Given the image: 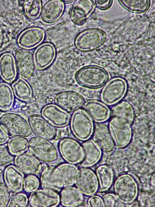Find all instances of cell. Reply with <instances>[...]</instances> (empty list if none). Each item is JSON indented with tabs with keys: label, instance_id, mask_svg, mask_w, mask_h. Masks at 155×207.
<instances>
[{
	"label": "cell",
	"instance_id": "obj_1",
	"mask_svg": "<svg viewBox=\"0 0 155 207\" xmlns=\"http://www.w3.org/2000/svg\"><path fill=\"white\" fill-rule=\"evenodd\" d=\"M109 76L104 69L94 65L83 67L76 72L75 80L81 86L91 89L100 88L108 81Z\"/></svg>",
	"mask_w": 155,
	"mask_h": 207
},
{
	"label": "cell",
	"instance_id": "obj_2",
	"mask_svg": "<svg viewBox=\"0 0 155 207\" xmlns=\"http://www.w3.org/2000/svg\"><path fill=\"white\" fill-rule=\"evenodd\" d=\"M0 125L12 137H27L32 132L28 121L18 114L7 113L0 117Z\"/></svg>",
	"mask_w": 155,
	"mask_h": 207
},
{
	"label": "cell",
	"instance_id": "obj_3",
	"mask_svg": "<svg viewBox=\"0 0 155 207\" xmlns=\"http://www.w3.org/2000/svg\"><path fill=\"white\" fill-rule=\"evenodd\" d=\"M69 124L72 133L80 141L88 140L92 135L93 122L82 108L73 113Z\"/></svg>",
	"mask_w": 155,
	"mask_h": 207
},
{
	"label": "cell",
	"instance_id": "obj_4",
	"mask_svg": "<svg viewBox=\"0 0 155 207\" xmlns=\"http://www.w3.org/2000/svg\"><path fill=\"white\" fill-rule=\"evenodd\" d=\"M115 194L123 204L132 203L136 198L138 188L136 182L131 175L124 174L119 175L114 184Z\"/></svg>",
	"mask_w": 155,
	"mask_h": 207
},
{
	"label": "cell",
	"instance_id": "obj_5",
	"mask_svg": "<svg viewBox=\"0 0 155 207\" xmlns=\"http://www.w3.org/2000/svg\"><path fill=\"white\" fill-rule=\"evenodd\" d=\"M29 152L40 161L50 163L55 161L58 157L56 149L49 140L34 137L29 141Z\"/></svg>",
	"mask_w": 155,
	"mask_h": 207
},
{
	"label": "cell",
	"instance_id": "obj_6",
	"mask_svg": "<svg viewBox=\"0 0 155 207\" xmlns=\"http://www.w3.org/2000/svg\"><path fill=\"white\" fill-rule=\"evenodd\" d=\"M59 153L67 163L72 164L80 163L83 160L85 153L82 145L75 139L64 137L58 143Z\"/></svg>",
	"mask_w": 155,
	"mask_h": 207
},
{
	"label": "cell",
	"instance_id": "obj_7",
	"mask_svg": "<svg viewBox=\"0 0 155 207\" xmlns=\"http://www.w3.org/2000/svg\"><path fill=\"white\" fill-rule=\"evenodd\" d=\"M74 184L82 194L87 196L94 195L99 188V183L96 174L88 167H82L77 171Z\"/></svg>",
	"mask_w": 155,
	"mask_h": 207
},
{
	"label": "cell",
	"instance_id": "obj_8",
	"mask_svg": "<svg viewBox=\"0 0 155 207\" xmlns=\"http://www.w3.org/2000/svg\"><path fill=\"white\" fill-rule=\"evenodd\" d=\"M126 81L120 77L114 78L108 82L103 88L100 95L101 101L105 104L112 105L120 101L126 91Z\"/></svg>",
	"mask_w": 155,
	"mask_h": 207
},
{
	"label": "cell",
	"instance_id": "obj_9",
	"mask_svg": "<svg viewBox=\"0 0 155 207\" xmlns=\"http://www.w3.org/2000/svg\"><path fill=\"white\" fill-rule=\"evenodd\" d=\"M110 123L115 128L126 129L131 128L134 113L133 108L128 102L122 101L113 108Z\"/></svg>",
	"mask_w": 155,
	"mask_h": 207
},
{
	"label": "cell",
	"instance_id": "obj_10",
	"mask_svg": "<svg viewBox=\"0 0 155 207\" xmlns=\"http://www.w3.org/2000/svg\"><path fill=\"white\" fill-rule=\"evenodd\" d=\"M28 122L32 133L36 137L49 140L56 136V127L41 115L34 114L30 115Z\"/></svg>",
	"mask_w": 155,
	"mask_h": 207
},
{
	"label": "cell",
	"instance_id": "obj_11",
	"mask_svg": "<svg viewBox=\"0 0 155 207\" xmlns=\"http://www.w3.org/2000/svg\"><path fill=\"white\" fill-rule=\"evenodd\" d=\"M54 101L55 104L70 113L82 108L86 102L82 95L73 91L58 93L54 97Z\"/></svg>",
	"mask_w": 155,
	"mask_h": 207
},
{
	"label": "cell",
	"instance_id": "obj_12",
	"mask_svg": "<svg viewBox=\"0 0 155 207\" xmlns=\"http://www.w3.org/2000/svg\"><path fill=\"white\" fill-rule=\"evenodd\" d=\"M29 202L33 207H55L60 202V196L57 192L52 189H38L31 192Z\"/></svg>",
	"mask_w": 155,
	"mask_h": 207
},
{
	"label": "cell",
	"instance_id": "obj_13",
	"mask_svg": "<svg viewBox=\"0 0 155 207\" xmlns=\"http://www.w3.org/2000/svg\"><path fill=\"white\" fill-rule=\"evenodd\" d=\"M17 73L20 78L27 79L33 74L35 68L33 55L29 51L20 49L14 56Z\"/></svg>",
	"mask_w": 155,
	"mask_h": 207
},
{
	"label": "cell",
	"instance_id": "obj_14",
	"mask_svg": "<svg viewBox=\"0 0 155 207\" xmlns=\"http://www.w3.org/2000/svg\"><path fill=\"white\" fill-rule=\"evenodd\" d=\"M41 115L56 128H62L69 124L71 115L55 104L45 106L41 110Z\"/></svg>",
	"mask_w": 155,
	"mask_h": 207
},
{
	"label": "cell",
	"instance_id": "obj_15",
	"mask_svg": "<svg viewBox=\"0 0 155 207\" xmlns=\"http://www.w3.org/2000/svg\"><path fill=\"white\" fill-rule=\"evenodd\" d=\"M56 56L54 45L50 43H45L38 46L33 54L35 67L38 70L48 67L54 61Z\"/></svg>",
	"mask_w": 155,
	"mask_h": 207
},
{
	"label": "cell",
	"instance_id": "obj_16",
	"mask_svg": "<svg viewBox=\"0 0 155 207\" xmlns=\"http://www.w3.org/2000/svg\"><path fill=\"white\" fill-rule=\"evenodd\" d=\"M40 179L43 189H51L58 192L64 187L63 176L57 167L48 166L45 167L42 172Z\"/></svg>",
	"mask_w": 155,
	"mask_h": 207
},
{
	"label": "cell",
	"instance_id": "obj_17",
	"mask_svg": "<svg viewBox=\"0 0 155 207\" xmlns=\"http://www.w3.org/2000/svg\"><path fill=\"white\" fill-rule=\"evenodd\" d=\"M45 37V31L42 29L37 27H30L20 34L17 38V43L23 49H31L39 45Z\"/></svg>",
	"mask_w": 155,
	"mask_h": 207
},
{
	"label": "cell",
	"instance_id": "obj_18",
	"mask_svg": "<svg viewBox=\"0 0 155 207\" xmlns=\"http://www.w3.org/2000/svg\"><path fill=\"white\" fill-rule=\"evenodd\" d=\"M14 161L15 166L25 174L37 175L42 171L40 161L29 152H24L16 155Z\"/></svg>",
	"mask_w": 155,
	"mask_h": 207
},
{
	"label": "cell",
	"instance_id": "obj_19",
	"mask_svg": "<svg viewBox=\"0 0 155 207\" xmlns=\"http://www.w3.org/2000/svg\"><path fill=\"white\" fill-rule=\"evenodd\" d=\"M82 108L95 122H104L110 116V111L108 108L104 103L97 100H91L85 102Z\"/></svg>",
	"mask_w": 155,
	"mask_h": 207
},
{
	"label": "cell",
	"instance_id": "obj_20",
	"mask_svg": "<svg viewBox=\"0 0 155 207\" xmlns=\"http://www.w3.org/2000/svg\"><path fill=\"white\" fill-rule=\"evenodd\" d=\"M92 139L102 151L108 152L113 148L114 144L108 127L100 123L96 124L92 134Z\"/></svg>",
	"mask_w": 155,
	"mask_h": 207
},
{
	"label": "cell",
	"instance_id": "obj_21",
	"mask_svg": "<svg viewBox=\"0 0 155 207\" xmlns=\"http://www.w3.org/2000/svg\"><path fill=\"white\" fill-rule=\"evenodd\" d=\"M65 8L64 2L60 0H50L42 7L41 16L44 22L51 24L58 20L62 16Z\"/></svg>",
	"mask_w": 155,
	"mask_h": 207
},
{
	"label": "cell",
	"instance_id": "obj_22",
	"mask_svg": "<svg viewBox=\"0 0 155 207\" xmlns=\"http://www.w3.org/2000/svg\"><path fill=\"white\" fill-rule=\"evenodd\" d=\"M4 178L6 185L9 190L14 193L22 191L24 175L16 166L11 165L6 167L4 171Z\"/></svg>",
	"mask_w": 155,
	"mask_h": 207
},
{
	"label": "cell",
	"instance_id": "obj_23",
	"mask_svg": "<svg viewBox=\"0 0 155 207\" xmlns=\"http://www.w3.org/2000/svg\"><path fill=\"white\" fill-rule=\"evenodd\" d=\"M93 8L94 4L91 1H75L70 10L71 20L77 25L82 24L91 14Z\"/></svg>",
	"mask_w": 155,
	"mask_h": 207
},
{
	"label": "cell",
	"instance_id": "obj_24",
	"mask_svg": "<svg viewBox=\"0 0 155 207\" xmlns=\"http://www.w3.org/2000/svg\"><path fill=\"white\" fill-rule=\"evenodd\" d=\"M17 71L14 56L6 52L0 56V76L7 83L13 82L16 78Z\"/></svg>",
	"mask_w": 155,
	"mask_h": 207
},
{
	"label": "cell",
	"instance_id": "obj_25",
	"mask_svg": "<svg viewBox=\"0 0 155 207\" xmlns=\"http://www.w3.org/2000/svg\"><path fill=\"white\" fill-rule=\"evenodd\" d=\"M84 149L85 156L80 163L81 167H89L97 163L102 155V151L93 140H87L82 144Z\"/></svg>",
	"mask_w": 155,
	"mask_h": 207
},
{
	"label": "cell",
	"instance_id": "obj_26",
	"mask_svg": "<svg viewBox=\"0 0 155 207\" xmlns=\"http://www.w3.org/2000/svg\"><path fill=\"white\" fill-rule=\"evenodd\" d=\"M95 30L90 29L84 30L79 34L74 42L76 47L79 50L88 52L95 49L99 46L96 41Z\"/></svg>",
	"mask_w": 155,
	"mask_h": 207
},
{
	"label": "cell",
	"instance_id": "obj_27",
	"mask_svg": "<svg viewBox=\"0 0 155 207\" xmlns=\"http://www.w3.org/2000/svg\"><path fill=\"white\" fill-rule=\"evenodd\" d=\"M99 183L98 190L101 192L108 190L113 181L114 173L109 165L104 164L98 167L96 170Z\"/></svg>",
	"mask_w": 155,
	"mask_h": 207
},
{
	"label": "cell",
	"instance_id": "obj_28",
	"mask_svg": "<svg viewBox=\"0 0 155 207\" xmlns=\"http://www.w3.org/2000/svg\"><path fill=\"white\" fill-rule=\"evenodd\" d=\"M60 195L61 205L67 207H72L83 198V194L77 188L72 186L64 187L60 192Z\"/></svg>",
	"mask_w": 155,
	"mask_h": 207
},
{
	"label": "cell",
	"instance_id": "obj_29",
	"mask_svg": "<svg viewBox=\"0 0 155 207\" xmlns=\"http://www.w3.org/2000/svg\"><path fill=\"white\" fill-rule=\"evenodd\" d=\"M108 128L114 144L117 147L123 148L129 144L132 137L131 128L126 129H118L109 123Z\"/></svg>",
	"mask_w": 155,
	"mask_h": 207
},
{
	"label": "cell",
	"instance_id": "obj_30",
	"mask_svg": "<svg viewBox=\"0 0 155 207\" xmlns=\"http://www.w3.org/2000/svg\"><path fill=\"white\" fill-rule=\"evenodd\" d=\"M11 87L16 97L21 100L27 101L32 97V88L24 79L18 78L13 82Z\"/></svg>",
	"mask_w": 155,
	"mask_h": 207
},
{
	"label": "cell",
	"instance_id": "obj_31",
	"mask_svg": "<svg viewBox=\"0 0 155 207\" xmlns=\"http://www.w3.org/2000/svg\"><path fill=\"white\" fill-rule=\"evenodd\" d=\"M14 101L11 87L7 83H0V110H7L12 107Z\"/></svg>",
	"mask_w": 155,
	"mask_h": 207
},
{
	"label": "cell",
	"instance_id": "obj_32",
	"mask_svg": "<svg viewBox=\"0 0 155 207\" xmlns=\"http://www.w3.org/2000/svg\"><path fill=\"white\" fill-rule=\"evenodd\" d=\"M62 174L64 187L72 186L74 184L75 175L78 169L75 164L69 163L61 164L57 166Z\"/></svg>",
	"mask_w": 155,
	"mask_h": 207
},
{
	"label": "cell",
	"instance_id": "obj_33",
	"mask_svg": "<svg viewBox=\"0 0 155 207\" xmlns=\"http://www.w3.org/2000/svg\"><path fill=\"white\" fill-rule=\"evenodd\" d=\"M29 141L25 137H14L8 142V148L11 153L17 155L25 152L28 149Z\"/></svg>",
	"mask_w": 155,
	"mask_h": 207
},
{
	"label": "cell",
	"instance_id": "obj_34",
	"mask_svg": "<svg viewBox=\"0 0 155 207\" xmlns=\"http://www.w3.org/2000/svg\"><path fill=\"white\" fill-rule=\"evenodd\" d=\"M24 8L25 15L32 19L37 18L41 14L42 8L41 0H25Z\"/></svg>",
	"mask_w": 155,
	"mask_h": 207
},
{
	"label": "cell",
	"instance_id": "obj_35",
	"mask_svg": "<svg viewBox=\"0 0 155 207\" xmlns=\"http://www.w3.org/2000/svg\"><path fill=\"white\" fill-rule=\"evenodd\" d=\"M28 202L27 195L24 193H19L10 197L7 207H25L27 206Z\"/></svg>",
	"mask_w": 155,
	"mask_h": 207
},
{
	"label": "cell",
	"instance_id": "obj_36",
	"mask_svg": "<svg viewBox=\"0 0 155 207\" xmlns=\"http://www.w3.org/2000/svg\"><path fill=\"white\" fill-rule=\"evenodd\" d=\"M39 185V180L36 176L29 175L24 179L23 188L26 192L31 193L38 190Z\"/></svg>",
	"mask_w": 155,
	"mask_h": 207
},
{
	"label": "cell",
	"instance_id": "obj_37",
	"mask_svg": "<svg viewBox=\"0 0 155 207\" xmlns=\"http://www.w3.org/2000/svg\"><path fill=\"white\" fill-rule=\"evenodd\" d=\"M102 199L105 207H124L123 203L121 202L115 194L109 193L104 195Z\"/></svg>",
	"mask_w": 155,
	"mask_h": 207
},
{
	"label": "cell",
	"instance_id": "obj_38",
	"mask_svg": "<svg viewBox=\"0 0 155 207\" xmlns=\"http://www.w3.org/2000/svg\"><path fill=\"white\" fill-rule=\"evenodd\" d=\"M14 158V156L11 153L7 146L0 144V166L12 162Z\"/></svg>",
	"mask_w": 155,
	"mask_h": 207
},
{
	"label": "cell",
	"instance_id": "obj_39",
	"mask_svg": "<svg viewBox=\"0 0 155 207\" xmlns=\"http://www.w3.org/2000/svg\"><path fill=\"white\" fill-rule=\"evenodd\" d=\"M10 196V190L4 183H0V207H7Z\"/></svg>",
	"mask_w": 155,
	"mask_h": 207
},
{
	"label": "cell",
	"instance_id": "obj_40",
	"mask_svg": "<svg viewBox=\"0 0 155 207\" xmlns=\"http://www.w3.org/2000/svg\"><path fill=\"white\" fill-rule=\"evenodd\" d=\"M87 203L91 207H104L105 205L102 198L98 195H92L88 199Z\"/></svg>",
	"mask_w": 155,
	"mask_h": 207
},
{
	"label": "cell",
	"instance_id": "obj_41",
	"mask_svg": "<svg viewBox=\"0 0 155 207\" xmlns=\"http://www.w3.org/2000/svg\"><path fill=\"white\" fill-rule=\"evenodd\" d=\"M9 135L0 125V144L6 143L9 139Z\"/></svg>",
	"mask_w": 155,
	"mask_h": 207
},
{
	"label": "cell",
	"instance_id": "obj_42",
	"mask_svg": "<svg viewBox=\"0 0 155 207\" xmlns=\"http://www.w3.org/2000/svg\"><path fill=\"white\" fill-rule=\"evenodd\" d=\"M89 207L87 202L83 200L79 201L73 205L72 207Z\"/></svg>",
	"mask_w": 155,
	"mask_h": 207
},
{
	"label": "cell",
	"instance_id": "obj_43",
	"mask_svg": "<svg viewBox=\"0 0 155 207\" xmlns=\"http://www.w3.org/2000/svg\"><path fill=\"white\" fill-rule=\"evenodd\" d=\"M66 3H71L73 2H74L75 1L74 0H64V1H62Z\"/></svg>",
	"mask_w": 155,
	"mask_h": 207
},
{
	"label": "cell",
	"instance_id": "obj_44",
	"mask_svg": "<svg viewBox=\"0 0 155 207\" xmlns=\"http://www.w3.org/2000/svg\"></svg>",
	"mask_w": 155,
	"mask_h": 207
}]
</instances>
